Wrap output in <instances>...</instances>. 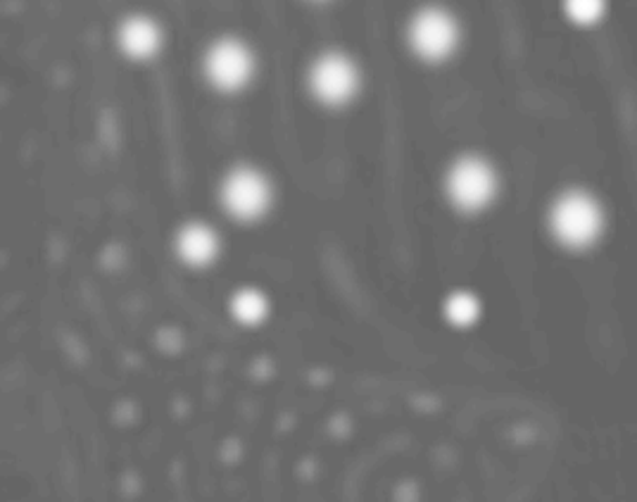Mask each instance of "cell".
Here are the masks:
<instances>
[{
    "instance_id": "1",
    "label": "cell",
    "mask_w": 637,
    "mask_h": 502,
    "mask_svg": "<svg viewBox=\"0 0 637 502\" xmlns=\"http://www.w3.org/2000/svg\"><path fill=\"white\" fill-rule=\"evenodd\" d=\"M549 229L568 248H588L605 231V210L590 193L566 191L549 210Z\"/></svg>"
},
{
    "instance_id": "2",
    "label": "cell",
    "mask_w": 637,
    "mask_h": 502,
    "mask_svg": "<svg viewBox=\"0 0 637 502\" xmlns=\"http://www.w3.org/2000/svg\"><path fill=\"white\" fill-rule=\"evenodd\" d=\"M445 187L455 208L464 212H478L483 208H488L495 200L497 174L488 160L466 155L452 164Z\"/></svg>"
},
{
    "instance_id": "3",
    "label": "cell",
    "mask_w": 637,
    "mask_h": 502,
    "mask_svg": "<svg viewBox=\"0 0 637 502\" xmlns=\"http://www.w3.org/2000/svg\"><path fill=\"white\" fill-rule=\"evenodd\" d=\"M272 200L274 189L270 179L253 167H239V170L229 172L222 183V205L236 220H260L272 208Z\"/></svg>"
},
{
    "instance_id": "4",
    "label": "cell",
    "mask_w": 637,
    "mask_h": 502,
    "mask_svg": "<svg viewBox=\"0 0 637 502\" xmlns=\"http://www.w3.org/2000/svg\"><path fill=\"white\" fill-rule=\"evenodd\" d=\"M255 74V56L239 39H220L205 53V77L214 89L241 91Z\"/></svg>"
},
{
    "instance_id": "5",
    "label": "cell",
    "mask_w": 637,
    "mask_h": 502,
    "mask_svg": "<svg viewBox=\"0 0 637 502\" xmlns=\"http://www.w3.org/2000/svg\"><path fill=\"white\" fill-rule=\"evenodd\" d=\"M410 43L418 58L441 62L455 53L459 43V24L441 8H426L410 24Z\"/></svg>"
},
{
    "instance_id": "6",
    "label": "cell",
    "mask_w": 637,
    "mask_h": 502,
    "mask_svg": "<svg viewBox=\"0 0 637 502\" xmlns=\"http://www.w3.org/2000/svg\"><path fill=\"white\" fill-rule=\"evenodd\" d=\"M310 89L324 106H345L360 91V70L343 53H326L310 70Z\"/></svg>"
},
{
    "instance_id": "7",
    "label": "cell",
    "mask_w": 637,
    "mask_h": 502,
    "mask_svg": "<svg viewBox=\"0 0 637 502\" xmlns=\"http://www.w3.org/2000/svg\"><path fill=\"white\" fill-rule=\"evenodd\" d=\"M120 46L133 60H150L162 48V29L150 17H129L120 27Z\"/></svg>"
},
{
    "instance_id": "8",
    "label": "cell",
    "mask_w": 637,
    "mask_h": 502,
    "mask_svg": "<svg viewBox=\"0 0 637 502\" xmlns=\"http://www.w3.org/2000/svg\"><path fill=\"white\" fill-rule=\"evenodd\" d=\"M179 258L193 267H208L220 255V237L208 224H186L176 237Z\"/></svg>"
},
{
    "instance_id": "9",
    "label": "cell",
    "mask_w": 637,
    "mask_h": 502,
    "mask_svg": "<svg viewBox=\"0 0 637 502\" xmlns=\"http://www.w3.org/2000/svg\"><path fill=\"white\" fill-rule=\"evenodd\" d=\"M231 310H233V314H236L239 322L257 324L266 317V298L253 289L239 291L236 298H233Z\"/></svg>"
},
{
    "instance_id": "10",
    "label": "cell",
    "mask_w": 637,
    "mask_h": 502,
    "mask_svg": "<svg viewBox=\"0 0 637 502\" xmlns=\"http://www.w3.org/2000/svg\"><path fill=\"white\" fill-rule=\"evenodd\" d=\"M478 312H481V305L472 293H455L447 300L449 322H455L459 327L474 324L478 320Z\"/></svg>"
},
{
    "instance_id": "11",
    "label": "cell",
    "mask_w": 637,
    "mask_h": 502,
    "mask_svg": "<svg viewBox=\"0 0 637 502\" xmlns=\"http://www.w3.org/2000/svg\"><path fill=\"white\" fill-rule=\"evenodd\" d=\"M564 8H566V14L572 17L576 24L588 27V24L599 22V17L605 14L607 3L605 0H564Z\"/></svg>"
}]
</instances>
